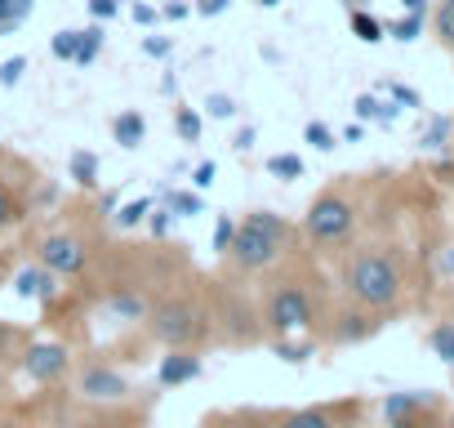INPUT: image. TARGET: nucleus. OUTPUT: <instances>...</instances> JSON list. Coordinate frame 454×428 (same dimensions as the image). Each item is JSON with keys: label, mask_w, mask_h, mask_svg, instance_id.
I'll return each instance as SVG.
<instances>
[{"label": "nucleus", "mask_w": 454, "mask_h": 428, "mask_svg": "<svg viewBox=\"0 0 454 428\" xmlns=\"http://www.w3.org/2000/svg\"><path fill=\"white\" fill-rule=\"evenodd\" d=\"M343 290L365 313H392L405 295V268L392 246H365L343 268Z\"/></svg>", "instance_id": "1"}, {"label": "nucleus", "mask_w": 454, "mask_h": 428, "mask_svg": "<svg viewBox=\"0 0 454 428\" xmlns=\"http://www.w3.org/2000/svg\"><path fill=\"white\" fill-rule=\"evenodd\" d=\"M294 246V224L277 210H250L246 219H237V237L227 246V259H232L237 273H268L277 268Z\"/></svg>", "instance_id": "2"}, {"label": "nucleus", "mask_w": 454, "mask_h": 428, "mask_svg": "<svg viewBox=\"0 0 454 428\" xmlns=\"http://www.w3.org/2000/svg\"><path fill=\"white\" fill-rule=\"evenodd\" d=\"M356 219H361L356 201L343 187H325L303 214V237L317 250H343L356 237Z\"/></svg>", "instance_id": "3"}, {"label": "nucleus", "mask_w": 454, "mask_h": 428, "mask_svg": "<svg viewBox=\"0 0 454 428\" xmlns=\"http://www.w3.org/2000/svg\"><path fill=\"white\" fill-rule=\"evenodd\" d=\"M263 321H268V330L281 339V335H312V326H317V299H312V290L303 286V281H277L272 290H268V299H263Z\"/></svg>", "instance_id": "4"}, {"label": "nucleus", "mask_w": 454, "mask_h": 428, "mask_svg": "<svg viewBox=\"0 0 454 428\" xmlns=\"http://www.w3.org/2000/svg\"><path fill=\"white\" fill-rule=\"evenodd\" d=\"M147 321H152V335H156L165 348H196V344L209 335L205 308L192 304L187 295H174V299L156 304V308L147 313Z\"/></svg>", "instance_id": "5"}, {"label": "nucleus", "mask_w": 454, "mask_h": 428, "mask_svg": "<svg viewBox=\"0 0 454 428\" xmlns=\"http://www.w3.org/2000/svg\"><path fill=\"white\" fill-rule=\"evenodd\" d=\"M36 264L50 268L59 281H72V277H81L90 268V242L81 233H50L36 246Z\"/></svg>", "instance_id": "6"}, {"label": "nucleus", "mask_w": 454, "mask_h": 428, "mask_svg": "<svg viewBox=\"0 0 454 428\" xmlns=\"http://www.w3.org/2000/svg\"><path fill=\"white\" fill-rule=\"evenodd\" d=\"M76 392L85 397V401H98V406H121L134 388H129V379L116 370V366H103V361H94V366H85L81 370V379H76Z\"/></svg>", "instance_id": "7"}, {"label": "nucleus", "mask_w": 454, "mask_h": 428, "mask_svg": "<svg viewBox=\"0 0 454 428\" xmlns=\"http://www.w3.org/2000/svg\"><path fill=\"white\" fill-rule=\"evenodd\" d=\"M72 370V353L67 344H54V339H41L23 353V375L32 384H59L63 375Z\"/></svg>", "instance_id": "8"}, {"label": "nucleus", "mask_w": 454, "mask_h": 428, "mask_svg": "<svg viewBox=\"0 0 454 428\" xmlns=\"http://www.w3.org/2000/svg\"><path fill=\"white\" fill-rule=\"evenodd\" d=\"M200 353L196 348H169L165 357H160V366H156V384L160 388H178V384H192V379H200Z\"/></svg>", "instance_id": "9"}, {"label": "nucleus", "mask_w": 454, "mask_h": 428, "mask_svg": "<svg viewBox=\"0 0 454 428\" xmlns=\"http://www.w3.org/2000/svg\"><path fill=\"white\" fill-rule=\"evenodd\" d=\"M14 290H19L23 299H36V304H54V299L63 295L59 277H54L50 268H41V264L19 268V273H14Z\"/></svg>", "instance_id": "10"}, {"label": "nucleus", "mask_w": 454, "mask_h": 428, "mask_svg": "<svg viewBox=\"0 0 454 428\" xmlns=\"http://www.w3.org/2000/svg\"><path fill=\"white\" fill-rule=\"evenodd\" d=\"M112 139H116L121 147H138V143L147 139V116H143L138 107L116 112V116H112Z\"/></svg>", "instance_id": "11"}, {"label": "nucleus", "mask_w": 454, "mask_h": 428, "mask_svg": "<svg viewBox=\"0 0 454 428\" xmlns=\"http://www.w3.org/2000/svg\"><path fill=\"white\" fill-rule=\"evenodd\" d=\"M23 214H27V201L19 196V187L0 174V237L5 233H14L19 224H23Z\"/></svg>", "instance_id": "12"}, {"label": "nucleus", "mask_w": 454, "mask_h": 428, "mask_svg": "<svg viewBox=\"0 0 454 428\" xmlns=\"http://www.w3.org/2000/svg\"><path fill=\"white\" fill-rule=\"evenodd\" d=\"M272 428H339V415L330 406H303V410L281 415Z\"/></svg>", "instance_id": "13"}, {"label": "nucleus", "mask_w": 454, "mask_h": 428, "mask_svg": "<svg viewBox=\"0 0 454 428\" xmlns=\"http://www.w3.org/2000/svg\"><path fill=\"white\" fill-rule=\"evenodd\" d=\"M432 406V392H392L383 401V419H410V415H423Z\"/></svg>", "instance_id": "14"}, {"label": "nucleus", "mask_w": 454, "mask_h": 428, "mask_svg": "<svg viewBox=\"0 0 454 428\" xmlns=\"http://www.w3.org/2000/svg\"><path fill=\"white\" fill-rule=\"evenodd\" d=\"M352 112H356V121H383V125H392V121H396V112H401V107H396V103H392V99H387V103H383V99H379V94H361V99H356V103H352Z\"/></svg>", "instance_id": "15"}, {"label": "nucleus", "mask_w": 454, "mask_h": 428, "mask_svg": "<svg viewBox=\"0 0 454 428\" xmlns=\"http://www.w3.org/2000/svg\"><path fill=\"white\" fill-rule=\"evenodd\" d=\"M98 174H103V165H98L94 152H72V161H67V178H76L81 187H98Z\"/></svg>", "instance_id": "16"}, {"label": "nucleus", "mask_w": 454, "mask_h": 428, "mask_svg": "<svg viewBox=\"0 0 454 428\" xmlns=\"http://www.w3.org/2000/svg\"><path fill=\"white\" fill-rule=\"evenodd\" d=\"M107 308H112L121 321H147V313H152V308H147V299H143V295H134V290L112 295V299H107Z\"/></svg>", "instance_id": "17"}, {"label": "nucleus", "mask_w": 454, "mask_h": 428, "mask_svg": "<svg viewBox=\"0 0 454 428\" xmlns=\"http://www.w3.org/2000/svg\"><path fill=\"white\" fill-rule=\"evenodd\" d=\"M432 36L441 41V50L454 54V0H436V10H432Z\"/></svg>", "instance_id": "18"}, {"label": "nucleus", "mask_w": 454, "mask_h": 428, "mask_svg": "<svg viewBox=\"0 0 454 428\" xmlns=\"http://www.w3.org/2000/svg\"><path fill=\"white\" fill-rule=\"evenodd\" d=\"M348 28H352V36L365 41V45H379V41H383V23H379L370 10H348Z\"/></svg>", "instance_id": "19"}, {"label": "nucleus", "mask_w": 454, "mask_h": 428, "mask_svg": "<svg viewBox=\"0 0 454 428\" xmlns=\"http://www.w3.org/2000/svg\"><path fill=\"white\" fill-rule=\"evenodd\" d=\"M156 201H147V196H138V201H125L116 214H112V224L121 228V233H129V228H138L143 219H147V210H152Z\"/></svg>", "instance_id": "20"}, {"label": "nucleus", "mask_w": 454, "mask_h": 428, "mask_svg": "<svg viewBox=\"0 0 454 428\" xmlns=\"http://www.w3.org/2000/svg\"><path fill=\"white\" fill-rule=\"evenodd\" d=\"M272 353L281 357V361H290V366H299V361H308L317 348H312V339H294V335H281L277 344H272Z\"/></svg>", "instance_id": "21"}, {"label": "nucleus", "mask_w": 454, "mask_h": 428, "mask_svg": "<svg viewBox=\"0 0 454 428\" xmlns=\"http://www.w3.org/2000/svg\"><path fill=\"white\" fill-rule=\"evenodd\" d=\"M32 10H36V0H0V28L5 32L23 28L32 19Z\"/></svg>", "instance_id": "22"}, {"label": "nucleus", "mask_w": 454, "mask_h": 428, "mask_svg": "<svg viewBox=\"0 0 454 428\" xmlns=\"http://www.w3.org/2000/svg\"><path fill=\"white\" fill-rule=\"evenodd\" d=\"M98 54H103V28L94 23V28H85L81 41H76V67H90Z\"/></svg>", "instance_id": "23"}, {"label": "nucleus", "mask_w": 454, "mask_h": 428, "mask_svg": "<svg viewBox=\"0 0 454 428\" xmlns=\"http://www.w3.org/2000/svg\"><path fill=\"white\" fill-rule=\"evenodd\" d=\"M268 174L294 183V178H303V156L299 152H277V156H268Z\"/></svg>", "instance_id": "24"}, {"label": "nucleus", "mask_w": 454, "mask_h": 428, "mask_svg": "<svg viewBox=\"0 0 454 428\" xmlns=\"http://www.w3.org/2000/svg\"><path fill=\"white\" fill-rule=\"evenodd\" d=\"M174 130L183 143H200V112L196 107H174Z\"/></svg>", "instance_id": "25"}, {"label": "nucleus", "mask_w": 454, "mask_h": 428, "mask_svg": "<svg viewBox=\"0 0 454 428\" xmlns=\"http://www.w3.org/2000/svg\"><path fill=\"white\" fill-rule=\"evenodd\" d=\"M427 344H432V353H436L445 366H454V321H441V326L427 335Z\"/></svg>", "instance_id": "26"}, {"label": "nucleus", "mask_w": 454, "mask_h": 428, "mask_svg": "<svg viewBox=\"0 0 454 428\" xmlns=\"http://www.w3.org/2000/svg\"><path fill=\"white\" fill-rule=\"evenodd\" d=\"M303 143H312L317 152H334L339 143H334V130L325 125V121H308L303 125Z\"/></svg>", "instance_id": "27"}, {"label": "nucleus", "mask_w": 454, "mask_h": 428, "mask_svg": "<svg viewBox=\"0 0 454 428\" xmlns=\"http://www.w3.org/2000/svg\"><path fill=\"white\" fill-rule=\"evenodd\" d=\"M143 224H147V233L160 242V237H169V228H174V210H169V205H152Z\"/></svg>", "instance_id": "28"}, {"label": "nucleus", "mask_w": 454, "mask_h": 428, "mask_svg": "<svg viewBox=\"0 0 454 428\" xmlns=\"http://www.w3.org/2000/svg\"><path fill=\"white\" fill-rule=\"evenodd\" d=\"M76 41H81V32H67V28H63V32L50 36V54L63 59V63H76Z\"/></svg>", "instance_id": "29"}, {"label": "nucleus", "mask_w": 454, "mask_h": 428, "mask_svg": "<svg viewBox=\"0 0 454 428\" xmlns=\"http://www.w3.org/2000/svg\"><path fill=\"white\" fill-rule=\"evenodd\" d=\"M165 205L174 210V214H200V192L192 187V192H165Z\"/></svg>", "instance_id": "30"}, {"label": "nucleus", "mask_w": 454, "mask_h": 428, "mask_svg": "<svg viewBox=\"0 0 454 428\" xmlns=\"http://www.w3.org/2000/svg\"><path fill=\"white\" fill-rule=\"evenodd\" d=\"M419 32H423V19L419 14H405V19H396V23L383 28V36H396V41H414Z\"/></svg>", "instance_id": "31"}, {"label": "nucleus", "mask_w": 454, "mask_h": 428, "mask_svg": "<svg viewBox=\"0 0 454 428\" xmlns=\"http://www.w3.org/2000/svg\"><path fill=\"white\" fill-rule=\"evenodd\" d=\"M232 237H237V219H232V214H223V219L214 224V255H227Z\"/></svg>", "instance_id": "32"}, {"label": "nucleus", "mask_w": 454, "mask_h": 428, "mask_svg": "<svg viewBox=\"0 0 454 428\" xmlns=\"http://www.w3.org/2000/svg\"><path fill=\"white\" fill-rule=\"evenodd\" d=\"M23 72H27V59H23V54L5 59V63H0V85H5V90H14V85L23 81Z\"/></svg>", "instance_id": "33"}, {"label": "nucleus", "mask_w": 454, "mask_h": 428, "mask_svg": "<svg viewBox=\"0 0 454 428\" xmlns=\"http://www.w3.org/2000/svg\"><path fill=\"white\" fill-rule=\"evenodd\" d=\"M205 112H209L214 121H227V116H237V103L227 99V94H209V99H205Z\"/></svg>", "instance_id": "34"}, {"label": "nucleus", "mask_w": 454, "mask_h": 428, "mask_svg": "<svg viewBox=\"0 0 454 428\" xmlns=\"http://www.w3.org/2000/svg\"><path fill=\"white\" fill-rule=\"evenodd\" d=\"M214 178H218V165H214V161H200V165L192 170V187H196V192L214 187Z\"/></svg>", "instance_id": "35"}, {"label": "nucleus", "mask_w": 454, "mask_h": 428, "mask_svg": "<svg viewBox=\"0 0 454 428\" xmlns=\"http://www.w3.org/2000/svg\"><path fill=\"white\" fill-rule=\"evenodd\" d=\"M445 134H450V121L436 116V121L427 125V134H423V147H445Z\"/></svg>", "instance_id": "36"}, {"label": "nucleus", "mask_w": 454, "mask_h": 428, "mask_svg": "<svg viewBox=\"0 0 454 428\" xmlns=\"http://www.w3.org/2000/svg\"><path fill=\"white\" fill-rule=\"evenodd\" d=\"M90 14H94V23H107L121 14V0H90Z\"/></svg>", "instance_id": "37"}, {"label": "nucleus", "mask_w": 454, "mask_h": 428, "mask_svg": "<svg viewBox=\"0 0 454 428\" xmlns=\"http://www.w3.org/2000/svg\"><path fill=\"white\" fill-rule=\"evenodd\" d=\"M383 90H387L392 103H401V107H419V94H414V90H405V85H396V81H387Z\"/></svg>", "instance_id": "38"}, {"label": "nucleus", "mask_w": 454, "mask_h": 428, "mask_svg": "<svg viewBox=\"0 0 454 428\" xmlns=\"http://www.w3.org/2000/svg\"><path fill=\"white\" fill-rule=\"evenodd\" d=\"M143 50H147L152 59H165V54H174V36H147Z\"/></svg>", "instance_id": "39"}, {"label": "nucleus", "mask_w": 454, "mask_h": 428, "mask_svg": "<svg viewBox=\"0 0 454 428\" xmlns=\"http://www.w3.org/2000/svg\"><path fill=\"white\" fill-rule=\"evenodd\" d=\"M227 5H232V0H196V5H192V14H200V19H218Z\"/></svg>", "instance_id": "40"}, {"label": "nucleus", "mask_w": 454, "mask_h": 428, "mask_svg": "<svg viewBox=\"0 0 454 428\" xmlns=\"http://www.w3.org/2000/svg\"><path fill=\"white\" fill-rule=\"evenodd\" d=\"M192 14V5H183V0H165L160 5V19H169V23H183Z\"/></svg>", "instance_id": "41"}, {"label": "nucleus", "mask_w": 454, "mask_h": 428, "mask_svg": "<svg viewBox=\"0 0 454 428\" xmlns=\"http://www.w3.org/2000/svg\"><path fill=\"white\" fill-rule=\"evenodd\" d=\"M129 14H134V23H143V28H152V23L160 19V10H156V5H143V0H134Z\"/></svg>", "instance_id": "42"}, {"label": "nucleus", "mask_w": 454, "mask_h": 428, "mask_svg": "<svg viewBox=\"0 0 454 428\" xmlns=\"http://www.w3.org/2000/svg\"><path fill=\"white\" fill-rule=\"evenodd\" d=\"M81 428H129V424L116 419V415H98V419H90V424H81Z\"/></svg>", "instance_id": "43"}, {"label": "nucleus", "mask_w": 454, "mask_h": 428, "mask_svg": "<svg viewBox=\"0 0 454 428\" xmlns=\"http://www.w3.org/2000/svg\"><path fill=\"white\" fill-rule=\"evenodd\" d=\"M387 428H427L423 415H410V419H387Z\"/></svg>", "instance_id": "44"}, {"label": "nucleus", "mask_w": 454, "mask_h": 428, "mask_svg": "<svg viewBox=\"0 0 454 428\" xmlns=\"http://www.w3.org/2000/svg\"><path fill=\"white\" fill-rule=\"evenodd\" d=\"M401 10H405V14H419V19H427V0H401Z\"/></svg>", "instance_id": "45"}, {"label": "nucleus", "mask_w": 454, "mask_h": 428, "mask_svg": "<svg viewBox=\"0 0 454 428\" xmlns=\"http://www.w3.org/2000/svg\"><path fill=\"white\" fill-rule=\"evenodd\" d=\"M254 147V125H246L241 134H237V152H250Z\"/></svg>", "instance_id": "46"}, {"label": "nucleus", "mask_w": 454, "mask_h": 428, "mask_svg": "<svg viewBox=\"0 0 454 428\" xmlns=\"http://www.w3.org/2000/svg\"><path fill=\"white\" fill-rule=\"evenodd\" d=\"M370 5V0H348V10H365Z\"/></svg>", "instance_id": "47"}, {"label": "nucleus", "mask_w": 454, "mask_h": 428, "mask_svg": "<svg viewBox=\"0 0 454 428\" xmlns=\"http://www.w3.org/2000/svg\"><path fill=\"white\" fill-rule=\"evenodd\" d=\"M259 5H263V10H277V5H281V0H259Z\"/></svg>", "instance_id": "48"}, {"label": "nucleus", "mask_w": 454, "mask_h": 428, "mask_svg": "<svg viewBox=\"0 0 454 428\" xmlns=\"http://www.w3.org/2000/svg\"><path fill=\"white\" fill-rule=\"evenodd\" d=\"M0 428H19V424H14V419H0Z\"/></svg>", "instance_id": "49"}, {"label": "nucleus", "mask_w": 454, "mask_h": 428, "mask_svg": "<svg viewBox=\"0 0 454 428\" xmlns=\"http://www.w3.org/2000/svg\"><path fill=\"white\" fill-rule=\"evenodd\" d=\"M5 36H10V32H5V28H0V41H5Z\"/></svg>", "instance_id": "50"}, {"label": "nucleus", "mask_w": 454, "mask_h": 428, "mask_svg": "<svg viewBox=\"0 0 454 428\" xmlns=\"http://www.w3.org/2000/svg\"><path fill=\"white\" fill-rule=\"evenodd\" d=\"M445 428H454V415H450V424H445Z\"/></svg>", "instance_id": "51"}]
</instances>
